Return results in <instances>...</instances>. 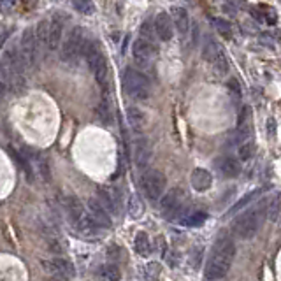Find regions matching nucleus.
<instances>
[{"label": "nucleus", "mask_w": 281, "mask_h": 281, "mask_svg": "<svg viewBox=\"0 0 281 281\" xmlns=\"http://www.w3.org/2000/svg\"><path fill=\"white\" fill-rule=\"evenodd\" d=\"M235 256V244L234 241L227 239H218L214 243V246L211 248L209 256L206 262V280H222L223 276H227L229 269H230L232 262Z\"/></svg>", "instance_id": "obj_1"}, {"label": "nucleus", "mask_w": 281, "mask_h": 281, "mask_svg": "<svg viewBox=\"0 0 281 281\" xmlns=\"http://www.w3.org/2000/svg\"><path fill=\"white\" fill-rule=\"evenodd\" d=\"M265 216H267V204L260 202V204L253 206L252 209H246L244 213H241L232 222V234L237 239H252V237L256 235V232L260 230Z\"/></svg>", "instance_id": "obj_2"}, {"label": "nucleus", "mask_w": 281, "mask_h": 281, "mask_svg": "<svg viewBox=\"0 0 281 281\" xmlns=\"http://www.w3.org/2000/svg\"><path fill=\"white\" fill-rule=\"evenodd\" d=\"M63 202V207L67 211V216L71 220L72 227H74L76 230L79 232L83 235H95L97 230L101 229V227L97 225L95 220L92 218V214L90 211H86L83 207L79 201L72 195H67L65 199H62Z\"/></svg>", "instance_id": "obj_3"}, {"label": "nucleus", "mask_w": 281, "mask_h": 281, "mask_svg": "<svg viewBox=\"0 0 281 281\" xmlns=\"http://www.w3.org/2000/svg\"><path fill=\"white\" fill-rule=\"evenodd\" d=\"M123 86H125L127 93L135 101H146L151 92L150 81L146 79V76L132 67H127L123 71Z\"/></svg>", "instance_id": "obj_4"}, {"label": "nucleus", "mask_w": 281, "mask_h": 281, "mask_svg": "<svg viewBox=\"0 0 281 281\" xmlns=\"http://www.w3.org/2000/svg\"><path fill=\"white\" fill-rule=\"evenodd\" d=\"M185 202H186L185 190L178 188V186L169 190L164 197H162V201H160V209H162L164 218L167 220L178 218V214L185 209Z\"/></svg>", "instance_id": "obj_5"}, {"label": "nucleus", "mask_w": 281, "mask_h": 281, "mask_svg": "<svg viewBox=\"0 0 281 281\" xmlns=\"http://www.w3.org/2000/svg\"><path fill=\"white\" fill-rule=\"evenodd\" d=\"M84 42H86L84 41V28L83 26H74L62 44L63 62H74V60H77V56L83 53Z\"/></svg>", "instance_id": "obj_6"}, {"label": "nucleus", "mask_w": 281, "mask_h": 281, "mask_svg": "<svg viewBox=\"0 0 281 281\" xmlns=\"http://www.w3.org/2000/svg\"><path fill=\"white\" fill-rule=\"evenodd\" d=\"M165 185H167V178L160 171L146 169L143 172V188L150 201H158L165 192Z\"/></svg>", "instance_id": "obj_7"}, {"label": "nucleus", "mask_w": 281, "mask_h": 281, "mask_svg": "<svg viewBox=\"0 0 281 281\" xmlns=\"http://www.w3.org/2000/svg\"><path fill=\"white\" fill-rule=\"evenodd\" d=\"M39 42L37 37H35V30L34 28H26L21 35L20 41V51L23 55V60H25L26 67L34 69L39 62Z\"/></svg>", "instance_id": "obj_8"}, {"label": "nucleus", "mask_w": 281, "mask_h": 281, "mask_svg": "<svg viewBox=\"0 0 281 281\" xmlns=\"http://www.w3.org/2000/svg\"><path fill=\"white\" fill-rule=\"evenodd\" d=\"M99 199L105 206V209L113 214H122L123 211V202H122V195L114 188L113 185H105L99 188Z\"/></svg>", "instance_id": "obj_9"}, {"label": "nucleus", "mask_w": 281, "mask_h": 281, "mask_svg": "<svg viewBox=\"0 0 281 281\" xmlns=\"http://www.w3.org/2000/svg\"><path fill=\"white\" fill-rule=\"evenodd\" d=\"M42 265L50 274H53L55 278H62V280L74 278L76 274L72 262H69L67 258H62V256H56V258H51V260H42Z\"/></svg>", "instance_id": "obj_10"}, {"label": "nucleus", "mask_w": 281, "mask_h": 281, "mask_svg": "<svg viewBox=\"0 0 281 281\" xmlns=\"http://www.w3.org/2000/svg\"><path fill=\"white\" fill-rule=\"evenodd\" d=\"M153 53H155V46L153 42L146 37H141L135 39L134 44H132V55H134L135 62H139L141 65H146V63L151 62L153 58Z\"/></svg>", "instance_id": "obj_11"}, {"label": "nucleus", "mask_w": 281, "mask_h": 281, "mask_svg": "<svg viewBox=\"0 0 281 281\" xmlns=\"http://www.w3.org/2000/svg\"><path fill=\"white\" fill-rule=\"evenodd\" d=\"M88 211L92 214V218L101 229H111L113 227V220L109 216V211L105 209V206L101 202V199H88Z\"/></svg>", "instance_id": "obj_12"}, {"label": "nucleus", "mask_w": 281, "mask_h": 281, "mask_svg": "<svg viewBox=\"0 0 281 281\" xmlns=\"http://www.w3.org/2000/svg\"><path fill=\"white\" fill-rule=\"evenodd\" d=\"M151 156H153V150H151V144L148 143V139H137L134 144V162L139 167V171H146L151 162Z\"/></svg>", "instance_id": "obj_13"}, {"label": "nucleus", "mask_w": 281, "mask_h": 281, "mask_svg": "<svg viewBox=\"0 0 281 281\" xmlns=\"http://www.w3.org/2000/svg\"><path fill=\"white\" fill-rule=\"evenodd\" d=\"M174 21H172L171 13H160L155 20V32L162 41H171L174 35Z\"/></svg>", "instance_id": "obj_14"}, {"label": "nucleus", "mask_w": 281, "mask_h": 281, "mask_svg": "<svg viewBox=\"0 0 281 281\" xmlns=\"http://www.w3.org/2000/svg\"><path fill=\"white\" fill-rule=\"evenodd\" d=\"M214 167L223 178H237L241 174V164L234 156H220L214 162Z\"/></svg>", "instance_id": "obj_15"}, {"label": "nucleus", "mask_w": 281, "mask_h": 281, "mask_svg": "<svg viewBox=\"0 0 281 281\" xmlns=\"http://www.w3.org/2000/svg\"><path fill=\"white\" fill-rule=\"evenodd\" d=\"M190 183H192V188L195 192H206L213 185V174L207 169H193L192 176H190Z\"/></svg>", "instance_id": "obj_16"}, {"label": "nucleus", "mask_w": 281, "mask_h": 281, "mask_svg": "<svg viewBox=\"0 0 281 281\" xmlns=\"http://www.w3.org/2000/svg\"><path fill=\"white\" fill-rule=\"evenodd\" d=\"M171 14H172V21H174L176 30L179 32L181 37H185V35L188 34V28H190V18H188V13H186V9L185 7H172Z\"/></svg>", "instance_id": "obj_17"}, {"label": "nucleus", "mask_w": 281, "mask_h": 281, "mask_svg": "<svg viewBox=\"0 0 281 281\" xmlns=\"http://www.w3.org/2000/svg\"><path fill=\"white\" fill-rule=\"evenodd\" d=\"M62 34H63V20L60 16H55L51 21L50 26V50H56L62 42Z\"/></svg>", "instance_id": "obj_18"}, {"label": "nucleus", "mask_w": 281, "mask_h": 281, "mask_svg": "<svg viewBox=\"0 0 281 281\" xmlns=\"http://www.w3.org/2000/svg\"><path fill=\"white\" fill-rule=\"evenodd\" d=\"M134 248H135V253H137L139 256H143V258L150 256L151 243H150V237H148L146 232H137L135 241H134Z\"/></svg>", "instance_id": "obj_19"}, {"label": "nucleus", "mask_w": 281, "mask_h": 281, "mask_svg": "<svg viewBox=\"0 0 281 281\" xmlns=\"http://www.w3.org/2000/svg\"><path fill=\"white\" fill-rule=\"evenodd\" d=\"M128 214H130L134 220L143 218V214H144V202H143V199L139 197L137 193H132L130 199H128Z\"/></svg>", "instance_id": "obj_20"}, {"label": "nucleus", "mask_w": 281, "mask_h": 281, "mask_svg": "<svg viewBox=\"0 0 281 281\" xmlns=\"http://www.w3.org/2000/svg\"><path fill=\"white\" fill-rule=\"evenodd\" d=\"M262 193H264V188H256V190H253V192L246 193V195H244V197L241 199V201H237V202L234 204V206H232L230 209H229V214H235L237 211L244 209V207H246L248 204H250V202H253L256 197H260Z\"/></svg>", "instance_id": "obj_21"}, {"label": "nucleus", "mask_w": 281, "mask_h": 281, "mask_svg": "<svg viewBox=\"0 0 281 281\" xmlns=\"http://www.w3.org/2000/svg\"><path fill=\"white\" fill-rule=\"evenodd\" d=\"M127 120H128L130 127L135 128V130H141L144 127V123H146V118H144L143 111H139L137 107H128L127 109Z\"/></svg>", "instance_id": "obj_22"}, {"label": "nucleus", "mask_w": 281, "mask_h": 281, "mask_svg": "<svg viewBox=\"0 0 281 281\" xmlns=\"http://www.w3.org/2000/svg\"><path fill=\"white\" fill-rule=\"evenodd\" d=\"M220 51H222V48L216 44V41H214L213 37H206V41H204V50H202L204 58L213 63L214 60H216V56L220 55Z\"/></svg>", "instance_id": "obj_23"}, {"label": "nucleus", "mask_w": 281, "mask_h": 281, "mask_svg": "<svg viewBox=\"0 0 281 281\" xmlns=\"http://www.w3.org/2000/svg\"><path fill=\"white\" fill-rule=\"evenodd\" d=\"M50 26L51 23H48L46 20L39 21L37 25H35V37H37V42L41 48L50 44Z\"/></svg>", "instance_id": "obj_24"}, {"label": "nucleus", "mask_w": 281, "mask_h": 281, "mask_svg": "<svg viewBox=\"0 0 281 281\" xmlns=\"http://www.w3.org/2000/svg\"><path fill=\"white\" fill-rule=\"evenodd\" d=\"M99 278L107 280V281H118L122 278V274H120V269H118L114 264H105L99 269Z\"/></svg>", "instance_id": "obj_25"}, {"label": "nucleus", "mask_w": 281, "mask_h": 281, "mask_svg": "<svg viewBox=\"0 0 281 281\" xmlns=\"http://www.w3.org/2000/svg\"><path fill=\"white\" fill-rule=\"evenodd\" d=\"M206 214L204 213H188L186 216H183V218L179 220L181 225L185 227H201L202 223L206 222Z\"/></svg>", "instance_id": "obj_26"}, {"label": "nucleus", "mask_w": 281, "mask_h": 281, "mask_svg": "<svg viewBox=\"0 0 281 281\" xmlns=\"http://www.w3.org/2000/svg\"><path fill=\"white\" fill-rule=\"evenodd\" d=\"M72 5L77 13L84 14V16H90V14L95 13V5H93L92 0H72Z\"/></svg>", "instance_id": "obj_27"}, {"label": "nucleus", "mask_w": 281, "mask_h": 281, "mask_svg": "<svg viewBox=\"0 0 281 281\" xmlns=\"http://www.w3.org/2000/svg\"><path fill=\"white\" fill-rule=\"evenodd\" d=\"M280 207H281V195H276V197L267 204V218L271 220V222H276L278 220Z\"/></svg>", "instance_id": "obj_28"}, {"label": "nucleus", "mask_w": 281, "mask_h": 281, "mask_svg": "<svg viewBox=\"0 0 281 281\" xmlns=\"http://www.w3.org/2000/svg\"><path fill=\"white\" fill-rule=\"evenodd\" d=\"M211 23H213L214 30H218L220 34H223L225 37H229V35L232 34V25L227 20H222V18H213Z\"/></svg>", "instance_id": "obj_29"}, {"label": "nucleus", "mask_w": 281, "mask_h": 281, "mask_svg": "<svg viewBox=\"0 0 281 281\" xmlns=\"http://www.w3.org/2000/svg\"><path fill=\"white\" fill-rule=\"evenodd\" d=\"M214 65V71L218 72V76H225L227 71H229V63H227V56L225 53H223V50L220 51V55L216 56V60L213 62Z\"/></svg>", "instance_id": "obj_30"}, {"label": "nucleus", "mask_w": 281, "mask_h": 281, "mask_svg": "<svg viewBox=\"0 0 281 281\" xmlns=\"http://www.w3.org/2000/svg\"><path fill=\"white\" fill-rule=\"evenodd\" d=\"M146 278L148 280H158L160 273H162V265L158 264V262H150V264L146 265Z\"/></svg>", "instance_id": "obj_31"}, {"label": "nucleus", "mask_w": 281, "mask_h": 281, "mask_svg": "<svg viewBox=\"0 0 281 281\" xmlns=\"http://www.w3.org/2000/svg\"><path fill=\"white\" fill-rule=\"evenodd\" d=\"M253 151H255V146L252 143H246L243 146H239V158L241 160H250L253 155Z\"/></svg>", "instance_id": "obj_32"}, {"label": "nucleus", "mask_w": 281, "mask_h": 281, "mask_svg": "<svg viewBox=\"0 0 281 281\" xmlns=\"http://www.w3.org/2000/svg\"><path fill=\"white\" fill-rule=\"evenodd\" d=\"M230 4H232V5H235V7H239V9H244V7H246V2H244V0H232Z\"/></svg>", "instance_id": "obj_33"}, {"label": "nucleus", "mask_w": 281, "mask_h": 281, "mask_svg": "<svg viewBox=\"0 0 281 281\" xmlns=\"http://www.w3.org/2000/svg\"><path fill=\"white\" fill-rule=\"evenodd\" d=\"M18 0H2V4H4V7L7 9V7H13L14 4H16Z\"/></svg>", "instance_id": "obj_34"}, {"label": "nucleus", "mask_w": 281, "mask_h": 281, "mask_svg": "<svg viewBox=\"0 0 281 281\" xmlns=\"http://www.w3.org/2000/svg\"><path fill=\"white\" fill-rule=\"evenodd\" d=\"M269 132H271V134L274 132V120H269Z\"/></svg>", "instance_id": "obj_35"}]
</instances>
